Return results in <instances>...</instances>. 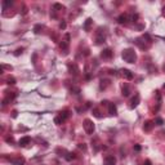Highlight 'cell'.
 Listing matches in <instances>:
<instances>
[{
  "instance_id": "obj_26",
  "label": "cell",
  "mask_w": 165,
  "mask_h": 165,
  "mask_svg": "<svg viewBox=\"0 0 165 165\" xmlns=\"http://www.w3.org/2000/svg\"><path fill=\"white\" fill-rule=\"evenodd\" d=\"M143 165H152V164H151V161H150V160H146Z\"/></svg>"
},
{
  "instance_id": "obj_27",
  "label": "cell",
  "mask_w": 165,
  "mask_h": 165,
  "mask_svg": "<svg viewBox=\"0 0 165 165\" xmlns=\"http://www.w3.org/2000/svg\"><path fill=\"white\" fill-rule=\"evenodd\" d=\"M7 142H13V138L12 137H7Z\"/></svg>"
},
{
  "instance_id": "obj_3",
  "label": "cell",
  "mask_w": 165,
  "mask_h": 165,
  "mask_svg": "<svg viewBox=\"0 0 165 165\" xmlns=\"http://www.w3.org/2000/svg\"><path fill=\"white\" fill-rule=\"evenodd\" d=\"M69 45H70V34H66L64 38H63V40H62V43L59 44V47H61V49L64 52V54L67 53Z\"/></svg>"
},
{
  "instance_id": "obj_18",
  "label": "cell",
  "mask_w": 165,
  "mask_h": 165,
  "mask_svg": "<svg viewBox=\"0 0 165 165\" xmlns=\"http://www.w3.org/2000/svg\"><path fill=\"white\" fill-rule=\"evenodd\" d=\"M63 123V119L61 116H57V117H54V124H57V125H61Z\"/></svg>"
},
{
  "instance_id": "obj_1",
  "label": "cell",
  "mask_w": 165,
  "mask_h": 165,
  "mask_svg": "<svg viewBox=\"0 0 165 165\" xmlns=\"http://www.w3.org/2000/svg\"><path fill=\"white\" fill-rule=\"evenodd\" d=\"M121 57L125 62L128 63H134L137 61V54L134 52V49H131V48H128V49H124L123 53H121Z\"/></svg>"
},
{
  "instance_id": "obj_2",
  "label": "cell",
  "mask_w": 165,
  "mask_h": 165,
  "mask_svg": "<svg viewBox=\"0 0 165 165\" xmlns=\"http://www.w3.org/2000/svg\"><path fill=\"white\" fill-rule=\"evenodd\" d=\"M83 126H84V130L86 131V134H93L94 133L95 125H94V123L90 119H85L84 123H83Z\"/></svg>"
},
{
  "instance_id": "obj_16",
  "label": "cell",
  "mask_w": 165,
  "mask_h": 165,
  "mask_svg": "<svg viewBox=\"0 0 165 165\" xmlns=\"http://www.w3.org/2000/svg\"><path fill=\"white\" fill-rule=\"evenodd\" d=\"M43 28H44V26H41V25H35V26H34V32H35V34H40Z\"/></svg>"
},
{
  "instance_id": "obj_30",
  "label": "cell",
  "mask_w": 165,
  "mask_h": 165,
  "mask_svg": "<svg viewBox=\"0 0 165 165\" xmlns=\"http://www.w3.org/2000/svg\"><path fill=\"white\" fill-rule=\"evenodd\" d=\"M162 70H164V72H165V63H164V66H162Z\"/></svg>"
},
{
  "instance_id": "obj_21",
  "label": "cell",
  "mask_w": 165,
  "mask_h": 165,
  "mask_svg": "<svg viewBox=\"0 0 165 165\" xmlns=\"http://www.w3.org/2000/svg\"><path fill=\"white\" fill-rule=\"evenodd\" d=\"M53 9H59V10H62V9H64V7L62 5V4H58V3H56L53 5Z\"/></svg>"
},
{
  "instance_id": "obj_8",
  "label": "cell",
  "mask_w": 165,
  "mask_h": 165,
  "mask_svg": "<svg viewBox=\"0 0 165 165\" xmlns=\"http://www.w3.org/2000/svg\"><path fill=\"white\" fill-rule=\"evenodd\" d=\"M101 57L103 58V59H110L112 57V50L111 49H105V50H102V53H101Z\"/></svg>"
},
{
  "instance_id": "obj_13",
  "label": "cell",
  "mask_w": 165,
  "mask_h": 165,
  "mask_svg": "<svg viewBox=\"0 0 165 165\" xmlns=\"http://www.w3.org/2000/svg\"><path fill=\"white\" fill-rule=\"evenodd\" d=\"M92 18H88L86 21H85V23H84V30L85 31H89L90 30V26H92Z\"/></svg>"
},
{
  "instance_id": "obj_31",
  "label": "cell",
  "mask_w": 165,
  "mask_h": 165,
  "mask_svg": "<svg viewBox=\"0 0 165 165\" xmlns=\"http://www.w3.org/2000/svg\"><path fill=\"white\" fill-rule=\"evenodd\" d=\"M162 88H164V89H165V84H164V85H162Z\"/></svg>"
},
{
  "instance_id": "obj_24",
  "label": "cell",
  "mask_w": 165,
  "mask_h": 165,
  "mask_svg": "<svg viewBox=\"0 0 165 165\" xmlns=\"http://www.w3.org/2000/svg\"><path fill=\"white\" fill-rule=\"evenodd\" d=\"M22 50H23V49L19 48V49H17V50H16V53H14V54H16V56H19V54L22 53Z\"/></svg>"
},
{
  "instance_id": "obj_23",
  "label": "cell",
  "mask_w": 165,
  "mask_h": 165,
  "mask_svg": "<svg viewBox=\"0 0 165 165\" xmlns=\"http://www.w3.org/2000/svg\"><path fill=\"white\" fill-rule=\"evenodd\" d=\"M7 81H8L7 84H9V85H10V84H16V79H14V78H9Z\"/></svg>"
},
{
  "instance_id": "obj_6",
  "label": "cell",
  "mask_w": 165,
  "mask_h": 165,
  "mask_svg": "<svg viewBox=\"0 0 165 165\" xmlns=\"http://www.w3.org/2000/svg\"><path fill=\"white\" fill-rule=\"evenodd\" d=\"M139 102H141V95H139V94H136V95L133 97V100H131V102H130V108H136V107L139 105Z\"/></svg>"
},
{
  "instance_id": "obj_10",
  "label": "cell",
  "mask_w": 165,
  "mask_h": 165,
  "mask_svg": "<svg viewBox=\"0 0 165 165\" xmlns=\"http://www.w3.org/2000/svg\"><path fill=\"white\" fill-rule=\"evenodd\" d=\"M108 114L112 115V116H116L117 115V108L114 103H108Z\"/></svg>"
},
{
  "instance_id": "obj_25",
  "label": "cell",
  "mask_w": 165,
  "mask_h": 165,
  "mask_svg": "<svg viewBox=\"0 0 165 165\" xmlns=\"http://www.w3.org/2000/svg\"><path fill=\"white\" fill-rule=\"evenodd\" d=\"M59 27L64 30V28H66V23H64V22H61V25H59Z\"/></svg>"
},
{
  "instance_id": "obj_4",
  "label": "cell",
  "mask_w": 165,
  "mask_h": 165,
  "mask_svg": "<svg viewBox=\"0 0 165 165\" xmlns=\"http://www.w3.org/2000/svg\"><path fill=\"white\" fill-rule=\"evenodd\" d=\"M120 72H121V76H123L124 79H126V80H131V79H133V72H131V71H129L126 69H123Z\"/></svg>"
},
{
  "instance_id": "obj_11",
  "label": "cell",
  "mask_w": 165,
  "mask_h": 165,
  "mask_svg": "<svg viewBox=\"0 0 165 165\" xmlns=\"http://www.w3.org/2000/svg\"><path fill=\"white\" fill-rule=\"evenodd\" d=\"M105 165H116V159L114 156H107L105 159Z\"/></svg>"
},
{
  "instance_id": "obj_12",
  "label": "cell",
  "mask_w": 165,
  "mask_h": 165,
  "mask_svg": "<svg viewBox=\"0 0 165 165\" xmlns=\"http://www.w3.org/2000/svg\"><path fill=\"white\" fill-rule=\"evenodd\" d=\"M121 94H123L124 97H128V95L130 94V88H129V85H128V84H125V85L123 86V89H121Z\"/></svg>"
},
{
  "instance_id": "obj_22",
  "label": "cell",
  "mask_w": 165,
  "mask_h": 165,
  "mask_svg": "<svg viewBox=\"0 0 165 165\" xmlns=\"http://www.w3.org/2000/svg\"><path fill=\"white\" fill-rule=\"evenodd\" d=\"M155 124H157V125H162V124H164V120H162L161 117H156V119H155Z\"/></svg>"
},
{
  "instance_id": "obj_17",
  "label": "cell",
  "mask_w": 165,
  "mask_h": 165,
  "mask_svg": "<svg viewBox=\"0 0 165 165\" xmlns=\"http://www.w3.org/2000/svg\"><path fill=\"white\" fill-rule=\"evenodd\" d=\"M13 4V2H10V0H4V2L2 3V5H3V9H7V7H10Z\"/></svg>"
},
{
  "instance_id": "obj_14",
  "label": "cell",
  "mask_w": 165,
  "mask_h": 165,
  "mask_svg": "<svg viewBox=\"0 0 165 165\" xmlns=\"http://www.w3.org/2000/svg\"><path fill=\"white\" fill-rule=\"evenodd\" d=\"M152 126H153V123H152V121H146L145 125H143V129H145L146 131H150V130L152 129Z\"/></svg>"
},
{
  "instance_id": "obj_15",
  "label": "cell",
  "mask_w": 165,
  "mask_h": 165,
  "mask_svg": "<svg viewBox=\"0 0 165 165\" xmlns=\"http://www.w3.org/2000/svg\"><path fill=\"white\" fill-rule=\"evenodd\" d=\"M10 160V162H13V164H16V165H22L25 162V160L23 159H9Z\"/></svg>"
},
{
  "instance_id": "obj_28",
  "label": "cell",
  "mask_w": 165,
  "mask_h": 165,
  "mask_svg": "<svg viewBox=\"0 0 165 165\" xmlns=\"http://www.w3.org/2000/svg\"><path fill=\"white\" fill-rule=\"evenodd\" d=\"M134 148H136V151H141V146H139V145H137Z\"/></svg>"
},
{
  "instance_id": "obj_29",
  "label": "cell",
  "mask_w": 165,
  "mask_h": 165,
  "mask_svg": "<svg viewBox=\"0 0 165 165\" xmlns=\"http://www.w3.org/2000/svg\"><path fill=\"white\" fill-rule=\"evenodd\" d=\"M162 16H164V17H165V7H164V8H162Z\"/></svg>"
},
{
  "instance_id": "obj_20",
  "label": "cell",
  "mask_w": 165,
  "mask_h": 165,
  "mask_svg": "<svg viewBox=\"0 0 165 165\" xmlns=\"http://www.w3.org/2000/svg\"><path fill=\"white\" fill-rule=\"evenodd\" d=\"M93 114H94V116L98 117V119H101V117H102V115L100 114V111H98L97 108H93Z\"/></svg>"
},
{
  "instance_id": "obj_19",
  "label": "cell",
  "mask_w": 165,
  "mask_h": 165,
  "mask_svg": "<svg viewBox=\"0 0 165 165\" xmlns=\"http://www.w3.org/2000/svg\"><path fill=\"white\" fill-rule=\"evenodd\" d=\"M59 116H61V117H62L63 120H66V119H67V117H69V111H62Z\"/></svg>"
},
{
  "instance_id": "obj_7",
  "label": "cell",
  "mask_w": 165,
  "mask_h": 165,
  "mask_svg": "<svg viewBox=\"0 0 165 165\" xmlns=\"http://www.w3.org/2000/svg\"><path fill=\"white\" fill-rule=\"evenodd\" d=\"M30 142H31V138H30L28 136H26V137H22V138L18 141V145H19L21 147H26Z\"/></svg>"
},
{
  "instance_id": "obj_5",
  "label": "cell",
  "mask_w": 165,
  "mask_h": 165,
  "mask_svg": "<svg viewBox=\"0 0 165 165\" xmlns=\"http://www.w3.org/2000/svg\"><path fill=\"white\" fill-rule=\"evenodd\" d=\"M105 39H106V36H105V34H102V28H100V30H98V32H97L95 43H97V44H102V43L105 41Z\"/></svg>"
},
{
  "instance_id": "obj_9",
  "label": "cell",
  "mask_w": 165,
  "mask_h": 165,
  "mask_svg": "<svg viewBox=\"0 0 165 165\" xmlns=\"http://www.w3.org/2000/svg\"><path fill=\"white\" fill-rule=\"evenodd\" d=\"M128 21H129L128 14H120V16L117 17V22H119L120 25H125V23H128Z\"/></svg>"
}]
</instances>
